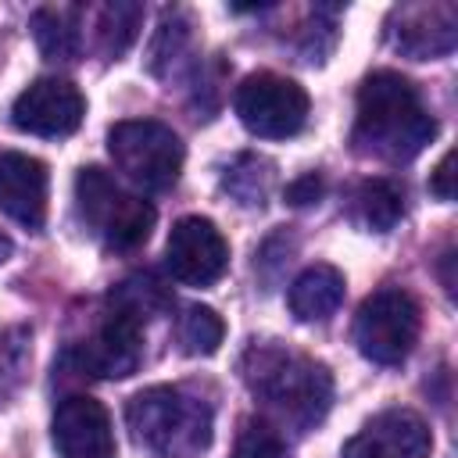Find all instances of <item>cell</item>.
<instances>
[{
  "label": "cell",
  "mask_w": 458,
  "mask_h": 458,
  "mask_svg": "<svg viewBox=\"0 0 458 458\" xmlns=\"http://www.w3.org/2000/svg\"><path fill=\"white\" fill-rule=\"evenodd\" d=\"M437 136V118L422 107L419 89L397 72H372L358 86V118L351 143L379 161H411Z\"/></svg>",
  "instance_id": "6da1fadb"
},
{
  "label": "cell",
  "mask_w": 458,
  "mask_h": 458,
  "mask_svg": "<svg viewBox=\"0 0 458 458\" xmlns=\"http://www.w3.org/2000/svg\"><path fill=\"white\" fill-rule=\"evenodd\" d=\"M243 379L265 404H272L276 411L304 426L318 422L333 397V379L326 365L301 358L293 351H283V347H268V344L247 351Z\"/></svg>",
  "instance_id": "7a4b0ae2"
},
{
  "label": "cell",
  "mask_w": 458,
  "mask_h": 458,
  "mask_svg": "<svg viewBox=\"0 0 458 458\" xmlns=\"http://www.w3.org/2000/svg\"><path fill=\"white\" fill-rule=\"evenodd\" d=\"M132 437L157 458H182L204 451L211 440V411L175 386L140 390L125 408Z\"/></svg>",
  "instance_id": "3957f363"
},
{
  "label": "cell",
  "mask_w": 458,
  "mask_h": 458,
  "mask_svg": "<svg viewBox=\"0 0 458 458\" xmlns=\"http://www.w3.org/2000/svg\"><path fill=\"white\" fill-rule=\"evenodd\" d=\"M107 154L114 168L140 190L165 193L182 172V140L157 118H125L107 129Z\"/></svg>",
  "instance_id": "277c9868"
},
{
  "label": "cell",
  "mask_w": 458,
  "mask_h": 458,
  "mask_svg": "<svg viewBox=\"0 0 458 458\" xmlns=\"http://www.w3.org/2000/svg\"><path fill=\"white\" fill-rule=\"evenodd\" d=\"M75 200L82 222L111 247V250H132L147 243L154 229V208L143 197L125 193L104 168L89 165L75 175Z\"/></svg>",
  "instance_id": "5b68a950"
},
{
  "label": "cell",
  "mask_w": 458,
  "mask_h": 458,
  "mask_svg": "<svg viewBox=\"0 0 458 458\" xmlns=\"http://www.w3.org/2000/svg\"><path fill=\"white\" fill-rule=\"evenodd\" d=\"M419 301L401 286L369 293L354 315V344L376 365H401L419 340Z\"/></svg>",
  "instance_id": "8992f818"
},
{
  "label": "cell",
  "mask_w": 458,
  "mask_h": 458,
  "mask_svg": "<svg viewBox=\"0 0 458 458\" xmlns=\"http://www.w3.org/2000/svg\"><path fill=\"white\" fill-rule=\"evenodd\" d=\"M233 107L247 132L261 140H286L304 129L311 100L301 82L276 72H258L236 86Z\"/></svg>",
  "instance_id": "52a82bcc"
},
{
  "label": "cell",
  "mask_w": 458,
  "mask_h": 458,
  "mask_svg": "<svg viewBox=\"0 0 458 458\" xmlns=\"http://www.w3.org/2000/svg\"><path fill=\"white\" fill-rule=\"evenodd\" d=\"M165 265H168L172 279H179L186 286H211L229 268V243L211 218L186 215L168 233Z\"/></svg>",
  "instance_id": "ba28073f"
},
{
  "label": "cell",
  "mask_w": 458,
  "mask_h": 458,
  "mask_svg": "<svg viewBox=\"0 0 458 458\" xmlns=\"http://www.w3.org/2000/svg\"><path fill=\"white\" fill-rule=\"evenodd\" d=\"M75 369L97 379H125L143 361V322L129 315L125 308H114L104 315L97 333L82 340L75 351Z\"/></svg>",
  "instance_id": "9c48e42d"
},
{
  "label": "cell",
  "mask_w": 458,
  "mask_h": 458,
  "mask_svg": "<svg viewBox=\"0 0 458 458\" xmlns=\"http://www.w3.org/2000/svg\"><path fill=\"white\" fill-rule=\"evenodd\" d=\"M82 114H86V100H82L79 86L68 79H57V75L29 82L11 107L14 129H21L29 136H47V140L72 136L82 125Z\"/></svg>",
  "instance_id": "30bf717a"
},
{
  "label": "cell",
  "mask_w": 458,
  "mask_h": 458,
  "mask_svg": "<svg viewBox=\"0 0 458 458\" xmlns=\"http://www.w3.org/2000/svg\"><path fill=\"white\" fill-rule=\"evenodd\" d=\"M433 433L411 408H386L372 415L347 444L344 458H429Z\"/></svg>",
  "instance_id": "8fae6325"
},
{
  "label": "cell",
  "mask_w": 458,
  "mask_h": 458,
  "mask_svg": "<svg viewBox=\"0 0 458 458\" xmlns=\"http://www.w3.org/2000/svg\"><path fill=\"white\" fill-rule=\"evenodd\" d=\"M54 447L57 458H114L111 415L97 397L72 394L54 411Z\"/></svg>",
  "instance_id": "7c38bea8"
},
{
  "label": "cell",
  "mask_w": 458,
  "mask_h": 458,
  "mask_svg": "<svg viewBox=\"0 0 458 458\" xmlns=\"http://www.w3.org/2000/svg\"><path fill=\"white\" fill-rule=\"evenodd\" d=\"M390 39L401 54L426 61V57H444L458 43V11L454 4H411L394 11Z\"/></svg>",
  "instance_id": "4fadbf2b"
},
{
  "label": "cell",
  "mask_w": 458,
  "mask_h": 458,
  "mask_svg": "<svg viewBox=\"0 0 458 458\" xmlns=\"http://www.w3.org/2000/svg\"><path fill=\"white\" fill-rule=\"evenodd\" d=\"M50 172L39 157L21 150L0 154V211L25 229H39L47 222Z\"/></svg>",
  "instance_id": "5bb4252c"
},
{
  "label": "cell",
  "mask_w": 458,
  "mask_h": 458,
  "mask_svg": "<svg viewBox=\"0 0 458 458\" xmlns=\"http://www.w3.org/2000/svg\"><path fill=\"white\" fill-rule=\"evenodd\" d=\"M290 311L301 322H326L340 304H344V272L333 265H308L293 283H290Z\"/></svg>",
  "instance_id": "9a60e30c"
},
{
  "label": "cell",
  "mask_w": 458,
  "mask_h": 458,
  "mask_svg": "<svg viewBox=\"0 0 458 458\" xmlns=\"http://www.w3.org/2000/svg\"><path fill=\"white\" fill-rule=\"evenodd\" d=\"M32 36L47 61H72L82 47V7L47 4L32 14Z\"/></svg>",
  "instance_id": "2e32d148"
},
{
  "label": "cell",
  "mask_w": 458,
  "mask_h": 458,
  "mask_svg": "<svg viewBox=\"0 0 458 458\" xmlns=\"http://www.w3.org/2000/svg\"><path fill=\"white\" fill-rule=\"evenodd\" d=\"M404 215V193L390 182V179H365L354 193V218L372 229V233H386L401 222Z\"/></svg>",
  "instance_id": "e0dca14e"
},
{
  "label": "cell",
  "mask_w": 458,
  "mask_h": 458,
  "mask_svg": "<svg viewBox=\"0 0 458 458\" xmlns=\"http://www.w3.org/2000/svg\"><path fill=\"white\" fill-rule=\"evenodd\" d=\"M140 21H143V7L129 4V0H114L104 4L97 14V47L107 61H118L140 36Z\"/></svg>",
  "instance_id": "ac0fdd59"
},
{
  "label": "cell",
  "mask_w": 458,
  "mask_h": 458,
  "mask_svg": "<svg viewBox=\"0 0 458 458\" xmlns=\"http://www.w3.org/2000/svg\"><path fill=\"white\" fill-rule=\"evenodd\" d=\"M29 329L25 326H7L0 329V404L14 397V390L25 383L29 369Z\"/></svg>",
  "instance_id": "d6986e66"
},
{
  "label": "cell",
  "mask_w": 458,
  "mask_h": 458,
  "mask_svg": "<svg viewBox=\"0 0 458 458\" xmlns=\"http://www.w3.org/2000/svg\"><path fill=\"white\" fill-rule=\"evenodd\" d=\"M222 336H225V322L218 318V311L204 304L186 308V315L179 318V344L186 354H215Z\"/></svg>",
  "instance_id": "ffe728a7"
},
{
  "label": "cell",
  "mask_w": 458,
  "mask_h": 458,
  "mask_svg": "<svg viewBox=\"0 0 458 458\" xmlns=\"http://www.w3.org/2000/svg\"><path fill=\"white\" fill-rule=\"evenodd\" d=\"M229 458H283V437L268 422L247 419L236 433V444H233Z\"/></svg>",
  "instance_id": "44dd1931"
},
{
  "label": "cell",
  "mask_w": 458,
  "mask_h": 458,
  "mask_svg": "<svg viewBox=\"0 0 458 458\" xmlns=\"http://www.w3.org/2000/svg\"><path fill=\"white\" fill-rule=\"evenodd\" d=\"M322 190H326L322 175H318V172H308V175H301V179H293V182L286 186V204L308 208V204H315V200L322 197Z\"/></svg>",
  "instance_id": "7402d4cb"
},
{
  "label": "cell",
  "mask_w": 458,
  "mask_h": 458,
  "mask_svg": "<svg viewBox=\"0 0 458 458\" xmlns=\"http://www.w3.org/2000/svg\"><path fill=\"white\" fill-rule=\"evenodd\" d=\"M429 193L440 197V200H451V197H454V150H447V154L437 161V168H433V175H429Z\"/></svg>",
  "instance_id": "603a6c76"
}]
</instances>
